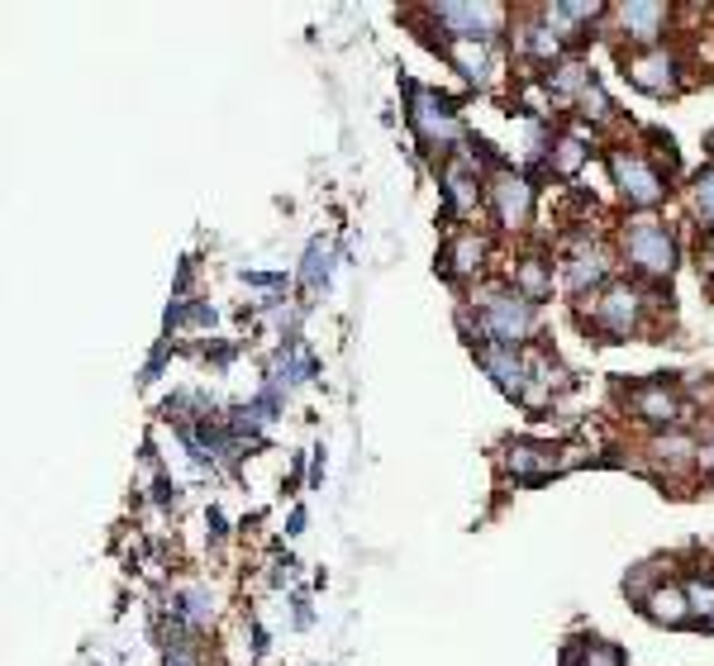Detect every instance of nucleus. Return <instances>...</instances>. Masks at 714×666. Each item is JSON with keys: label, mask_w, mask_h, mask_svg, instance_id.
<instances>
[{"label": "nucleus", "mask_w": 714, "mask_h": 666, "mask_svg": "<svg viewBox=\"0 0 714 666\" xmlns=\"http://www.w3.org/2000/svg\"><path fill=\"white\" fill-rule=\"evenodd\" d=\"M610 172H615V186L619 196L629 200V205H657V200L667 196V177L657 172V167H648V157L634 153V148H615L610 153Z\"/></svg>", "instance_id": "obj_4"}, {"label": "nucleus", "mask_w": 714, "mask_h": 666, "mask_svg": "<svg viewBox=\"0 0 714 666\" xmlns=\"http://www.w3.org/2000/svg\"><path fill=\"white\" fill-rule=\"evenodd\" d=\"M576 105H581V115H586V119H610V115H615V105H610V96H605L600 86H591V91L576 100Z\"/></svg>", "instance_id": "obj_26"}, {"label": "nucleus", "mask_w": 714, "mask_h": 666, "mask_svg": "<svg viewBox=\"0 0 714 666\" xmlns=\"http://www.w3.org/2000/svg\"><path fill=\"white\" fill-rule=\"evenodd\" d=\"M700 471H705V476H714V438L700 448Z\"/></svg>", "instance_id": "obj_28"}, {"label": "nucleus", "mask_w": 714, "mask_h": 666, "mask_svg": "<svg viewBox=\"0 0 714 666\" xmlns=\"http://www.w3.org/2000/svg\"><path fill=\"white\" fill-rule=\"evenodd\" d=\"M700 276L714 286V243H705V248H700Z\"/></svg>", "instance_id": "obj_27"}, {"label": "nucleus", "mask_w": 714, "mask_h": 666, "mask_svg": "<svg viewBox=\"0 0 714 666\" xmlns=\"http://www.w3.org/2000/svg\"><path fill=\"white\" fill-rule=\"evenodd\" d=\"M624 257L638 276H653V281H667L676 267V238L662 219L643 215L624 224Z\"/></svg>", "instance_id": "obj_2"}, {"label": "nucleus", "mask_w": 714, "mask_h": 666, "mask_svg": "<svg viewBox=\"0 0 714 666\" xmlns=\"http://www.w3.org/2000/svg\"><path fill=\"white\" fill-rule=\"evenodd\" d=\"M610 276V253L605 248H586V253H572L562 262V281H567V291H591Z\"/></svg>", "instance_id": "obj_13"}, {"label": "nucleus", "mask_w": 714, "mask_h": 666, "mask_svg": "<svg viewBox=\"0 0 714 666\" xmlns=\"http://www.w3.org/2000/svg\"><path fill=\"white\" fill-rule=\"evenodd\" d=\"M448 58L462 67V77L467 81H491V48L486 43H448Z\"/></svg>", "instance_id": "obj_18"}, {"label": "nucleus", "mask_w": 714, "mask_h": 666, "mask_svg": "<svg viewBox=\"0 0 714 666\" xmlns=\"http://www.w3.org/2000/svg\"><path fill=\"white\" fill-rule=\"evenodd\" d=\"M581 162H586V148H581L576 138H562V143L553 148V172H557V177H572Z\"/></svg>", "instance_id": "obj_24"}, {"label": "nucleus", "mask_w": 714, "mask_h": 666, "mask_svg": "<svg viewBox=\"0 0 714 666\" xmlns=\"http://www.w3.org/2000/svg\"><path fill=\"white\" fill-rule=\"evenodd\" d=\"M562 467V457L553 448H538V443H515V448L505 452V471L515 476V481H543V476H553Z\"/></svg>", "instance_id": "obj_12"}, {"label": "nucleus", "mask_w": 714, "mask_h": 666, "mask_svg": "<svg viewBox=\"0 0 714 666\" xmlns=\"http://www.w3.org/2000/svg\"><path fill=\"white\" fill-rule=\"evenodd\" d=\"M486 200H491V210L505 229H524L529 224V210H534V186L515 172H496V177L486 181Z\"/></svg>", "instance_id": "obj_6"}, {"label": "nucleus", "mask_w": 714, "mask_h": 666, "mask_svg": "<svg viewBox=\"0 0 714 666\" xmlns=\"http://www.w3.org/2000/svg\"><path fill=\"white\" fill-rule=\"evenodd\" d=\"M181 619L196 628V633H200V628H210V624H215V600H210L200 586H186V590H181Z\"/></svg>", "instance_id": "obj_21"}, {"label": "nucleus", "mask_w": 714, "mask_h": 666, "mask_svg": "<svg viewBox=\"0 0 714 666\" xmlns=\"http://www.w3.org/2000/svg\"><path fill=\"white\" fill-rule=\"evenodd\" d=\"M710 153H714V134H710Z\"/></svg>", "instance_id": "obj_30"}, {"label": "nucleus", "mask_w": 714, "mask_h": 666, "mask_svg": "<svg viewBox=\"0 0 714 666\" xmlns=\"http://www.w3.org/2000/svg\"><path fill=\"white\" fill-rule=\"evenodd\" d=\"M638 319H643V295L629 291V286H615L595 300V329L610 333V338L638 333Z\"/></svg>", "instance_id": "obj_7"}, {"label": "nucleus", "mask_w": 714, "mask_h": 666, "mask_svg": "<svg viewBox=\"0 0 714 666\" xmlns=\"http://www.w3.org/2000/svg\"><path fill=\"white\" fill-rule=\"evenodd\" d=\"M481 262H486V243L467 229V234H457L453 243H448V253H443V267L453 276H476L481 272Z\"/></svg>", "instance_id": "obj_16"}, {"label": "nucleus", "mask_w": 714, "mask_h": 666, "mask_svg": "<svg viewBox=\"0 0 714 666\" xmlns=\"http://www.w3.org/2000/svg\"><path fill=\"white\" fill-rule=\"evenodd\" d=\"M562 666H619V647L591 638V643H581V647H567Z\"/></svg>", "instance_id": "obj_20"}, {"label": "nucleus", "mask_w": 714, "mask_h": 666, "mask_svg": "<svg viewBox=\"0 0 714 666\" xmlns=\"http://www.w3.org/2000/svg\"><path fill=\"white\" fill-rule=\"evenodd\" d=\"M443 205H448V215H476V205H481V177L472 172L467 157H457L453 167L443 172Z\"/></svg>", "instance_id": "obj_11"}, {"label": "nucleus", "mask_w": 714, "mask_h": 666, "mask_svg": "<svg viewBox=\"0 0 714 666\" xmlns=\"http://www.w3.org/2000/svg\"><path fill=\"white\" fill-rule=\"evenodd\" d=\"M410 124H415V134L424 148H438V153H448L462 143V119H457L453 100L448 96H434V91H424V86H410Z\"/></svg>", "instance_id": "obj_3"}, {"label": "nucleus", "mask_w": 714, "mask_h": 666, "mask_svg": "<svg viewBox=\"0 0 714 666\" xmlns=\"http://www.w3.org/2000/svg\"><path fill=\"white\" fill-rule=\"evenodd\" d=\"M615 24L624 29V39L653 48V43L662 39V24H667V5H657V0H629V5L615 10Z\"/></svg>", "instance_id": "obj_10"}, {"label": "nucleus", "mask_w": 714, "mask_h": 666, "mask_svg": "<svg viewBox=\"0 0 714 666\" xmlns=\"http://www.w3.org/2000/svg\"><path fill=\"white\" fill-rule=\"evenodd\" d=\"M705 624H710V628H714V614H710V619H705Z\"/></svg>", "instance_id": "obj_29"}, {"label": "nucleus", "mask_w": 714, "mask_h": 666, "mask_svg": "<svg viewBox=\"0 0 714 666\" xmlns=\"http://www.w3.org/2000/svg\"><path fill=\"white\" fill-rule=\"evenodd\" d=\"M629 400H634L638 419H648V424H676L681 419V400L667 386H638Z\"/></svg>", "instance_id": "obj_15"}, {"label": "nucleus", "mask_w": 714, "mask_h": 666, "mask_svg": "<svg viewBox=\"0 0 714 666\" xmlns=\"http://www.w3.org/2000/svg\"><path fill=\"white\" fill-rule=\"evenodd\" d=\"M429 15L453 43H491L505 24V5H434Z\"/></svg>", "instance_id": "obj_5"}, {"label": "nucleus", "mask_w": 714, "mask_h": 666, "mask_svg": "<svg viewBox=\"0 0 714 666\" xmlns=\"http://www.w3.org/2000/svg\"><path fill=\"white\" fill-rule=\"evenodd\" d=\"M686 600H691L695 614H705L710 619L714 614V581H705V576H695L691 586H686Z\"/></svg>", "instance_id": "obj_25"}, {"label": "nucleus", "mask_w": 714, "mask_h": 666, "mask_svg": "<svg viewBox=\"0 0 714 666\" xmlns=\"http://www.w3.org/2000/svg\"><path fill=\"white\" fill-rule=\"evenodd\" d=\"M519 48H524L529 58H538V62H553L557 53H562V34H553V24L548 20L529 24V29H524V39H519Z\"/></svg>", "instance_id": "obj_19"}, {"label": "nucleus", "mask_w": 714, "mask_h": 666, "mask_svg": "<svg viewBox=\"0 0 714 666\" xmlns=\"http://www.w3.org/2000/svg\"><path fill=\"white\" fill-rule=\"evenodd\" d=\"M648 452H653V462L657 467H667V471H676V467H686V462H700V448H695L686 433H657L653 443H648Z\"/></svg>", "instance_id": "obj_17"}, {"label": "nucleus", "mask_w": 714, "mask_h": 666, "mask_svg": "<svg viewBox=\"0 0 714 666\" xmlns=\"http://www.w3.org/2000/svg\"><path fill=\"white\" fill-rule=\"evenodd\" d=\"M643 614L653 619V624H667V628H681L691 619V600H686V590L681 586H657L648 590V600H643Z\"/></svg>", "instance_id": "obj_14"}, {"label": "nucleus", "mask_w": 714, "mask_h": 666, "mask_svg": "<svg viewBox=\"0 0 714 666\" xmlns=\"http://www.w3.org/2000/svg\"><path fill=\"white\" fill-rule=\"evenodd\" d=\"M624 72L634 81L638 91H648V96H672L676 86V58L667 48H648V53H634V58L624 62Z\"/></svg>", "instance_id": "obj_9"}, {"label": "nucleus", "mask_w": 714, "mask_h": 666, "mask_svg": "<svg viewBox=\"0 0 714 666\" xmlns=\"http://www.w3.org/2000/svg\"><path fill=\"white\" fill-rule=\"evenodd\" d=\"M305 286H310V291H319V281H329V248H324V243H310V248H305Z\"/></svg>", "instance_id": "obj_23"}, {"label": "nucleus", "mask_w": 714, "mask_h": 666, "mask_svg": "<svg viewBox=\"0 0 714 666\" xmlns=\"http://www.w3.org/2000/svg\"><path fill=\"white\" fill-rule=\"evenodd\" d=\"M515 291L529 295V300H543V295L553 291V276L543 272V262H538V257H529V262L515 272Z\"/></svg>", "instance_id": "obj_22"}, {"label": "nucleus", "mask_w": 714, "mask_h": 666, "mask_svg": "<svg viewBox=\"0 0 714 666\" xmlns=\"http://www.w3.org/2000/svg\"><path fill=\"white\" fill-rule=\"evenodd\" d=\"M476 362L486 367V376H491L505 395H515V400L529 395V362H524L510 343H486V348L476 353Z\"/></svg>", "instance_id": "obj_8"}, {"label": "nucleus", "mask_w": 714, "mask_h": 666, "mask_svg": "<svg viewBox=\"0 0 714 666\" xmlns=\"http://www.w3.org/2000/svg\"><path fill=\"white\" fill-rule=\"evenodd\" d=\"M476 324L486 333V343H510L519 348L529 333L538 329V305L529 295H519L515 286H481L472 295Z\"/></svg>", "instance_id": "obj_1"}]
</instances>
